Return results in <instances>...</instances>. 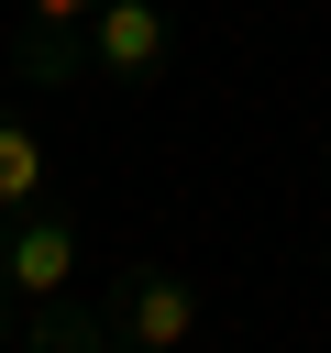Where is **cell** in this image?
Listing matches in <instances>:
<instances>
[{
  "instance_id": "4",
  "label": "cell",
  "mask_w": 331,
  "mask_h": 353,
  "mask_svg": "<svg viewBox=\"0 0 331 353\" xmlns=\"http://www.w3.org/2000/svg\"><path fill=\"white\" fill-rule=\"evenodd\" d=\"M88 11L99 0H11V66L33 88H77L88 77Z\"/></svg>"
},
{
  "instance_id": "8",
  "label": "cell",
  "mask_w": 331,
  "mask_h": 353,
  "mask_svg": "<svg viewBox=\"0 0 331 353\" xmlns=\"http://www.w3.org/2000/svg\"><path fill=\"white\" fill-rule=\"evenodd\" d=\"M320 176H331V143H320Z\"/></svg>"
},
{
  "instance_id": "1",
  "label": "cell",
  "mask_w": 331,
  "mask_h": 353,
  "mask_svg": "<svg viewBox=\"0 0 331 353\" xmlns=\"http://www.w3.org/2000/svg\"><path fill=\"white\" fill-rule=\"evenodd\" d=\"M77 210L66 199H44V210H22V221H0V342L22 331V309H44V298H77Z\"/></svg>"
},
{
  "instance_id": "6",
  "label": "cell",
  "mask_w": 331,
  "mask_h": 353,
  "mask_svg": "<svg viewBox=\"0 0 331 353\" xmlns=\"http://www.w3.org/2000/svg\"><path fill=\"white\" fill-rule=\"evenodd\" d=\"M11 342L22 353H110V320H99V298H44V309H22Z\"/></svg>"
},
{
  "instance_id": "3",
  "label": "cell",
  "mask_w": 331,
  "mask_h": 353,
  "mask_svg": "<svg viewBox=\"0 0 331 353\" xmlns=\"http://www.w3.org/2000/svg\"><path fill=\"white\" fill-rule=\"evenodd\" d=\"M166 66H177V22H166L154 0H99V11H88V77H110V88H166Z\"/></svg>"
},
{
  "instance_id": "5",
  "label": "cell",
  "mask_w": 331,
  "mask_h": 353,
  "mask_svg": "<svg viewBox=\"0 0 331 353\" xmlns=\"http://www.w3.org/2000/svg\"><path fill=\"white\" fill-rule=\"evenodd\" d=\"M55 199V143L22 121V110H0V221H22V210H44Z\"/></svg>"
},
{
  "instance_id": "2",
  "label": "cell",
  "mask_w": 331,
  "mask_h": 353,
  "mask_svg": "<svg viewBox=\"0 0 331 353\" xmlns=\"http://www.w3.org/2000/svg\"><path fill=\"white\" fill-rule=\"evenodd\" d=\"M99 320H110V342L188 353V342H199V287H188L177 265H121V276L99 287Z\"/></svg>"
},
{
  "instance_id": "9",
  "label": "cell",
  "mask_w": 331,
  "mask_h": 353,
  "mask_svg": "<svg viewBox=\"0 0 331 353\" xmlns=\"http://www.w3.org/2000/svg\"><path fill=\"white\" fill-rule=\"evenodd\" d=\"M110 353H143V342H110Z\"/></svg>"
},
{
  "instance_id": "7",
  "label": "cell",
  "mask_w": 331,
  "mask_h": 353,
  "mask_svg": "<svg viewBox=\"0 0 331 353\" xmlns=\"http://www.w3.org/2000/svg\"><path fill=\"white\" fill-rule=\"evenodd\" d=\"M320 276H331V221H320Z\"/></svg>"
}]
</instances>
